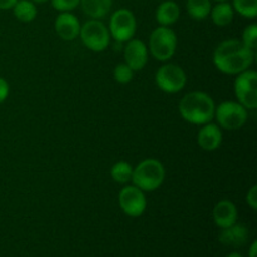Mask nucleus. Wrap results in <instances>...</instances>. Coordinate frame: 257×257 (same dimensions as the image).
I'll list each match as a JSON object with an SVG mask.
<instances>
[{
  "label": "nucleus",
  "mask_w": 257,
  "mask_h": 257,
  "mask_svg": "<svg viewBox=\"0 0 257 257\" xmlns=\"http://www.w3.org/2000/svg\"><path fill=\"white\" fill-rule=\"evenodd\" d=\"M255 59V50L246 47L241 40L227 39L221 42L213 52L212 60L217 70L223 74L237 75L250 69Z\"/></svg>",
  "instance_id": "1"
},
{
  "label": "nucleus",
  "mask_w": 257,
  "mask_h": 257,
  "mask_svg": "<svg viewBox=\"0 0 257 257\" xmlns=\"http://www.w3.org/2000/svg\"><path fill=\"white\" fill-rule=\"evenodd\" d=\"M180 114L186 122L203 125L215 118L216 104L211 95L205 92H190L180 100Z\"/></svg>",
  "instance_id": "2"
},
{
  "label": "nucleus",
  "mask_w": 257,
  "mask_h": 257,
  "mask_svg": "<svg viewBox=\"0 0 257 257\" xmlns=\"http://www.w3.org/2000/svg\"><path fill=\"white\" fill-rule=\"evenodd\" d=\"M166 177L162 162L156 158H146L133 168L132 182L143 192H152L161 187Z\"/></svg>",
  "instance_id": "3"
},
{
  "label": "nucleus",
  "mask_w": 257,
  "mask_h": 257,
  "mask_svg": "<svg viewBox=\"0 0 257 257\" xmlns=\"http://www.w3.org/2000/svg\"><path fill=\"white\" fill-rule=\"evenodd\" d=\"M148 48L155 59L167 62L175 55L177 48V37L171 28L160 25L150 35Z\"/></svg>",
  "instance_id": "4"
},
{
  "label": "nucleus",
  "mask_w": 257,
  "mask_h": 257,
  "mask_svg": "<svg viewBox=\"0 0 257 257\" xmlns=\"http://www.w3.org/2000/svg\"><path fill=\"white\" fill-rule=\"evenodd\" d=\"M79 37L83 44L95 53L105 50L110 43L109 29L99 19H90L80 25Z\"/></svg>",
  "instance_id": "5"
},
{
  "label": "nucleus",
  "mask_w": 257,
  "mask_h": 257,
  "mask_svg": "<svg viewBox=\"0 0 257 257\" xmlns=\"http://www.w3.org/2000/svg\"><path fill=\"white\" fill-rule=\"evenodd\" d=\"M215 118L220 128L237 131L247 122V109L238 102H222L215 109Z\"/></svg>",
  "instance_id": "6"
},
{
  "label": "nucleus",
  "mask_w": 257,
  "mask_h": 257,
  "mask_svg": "<svg viewBox=\"0 0 257 257\" xmlns=\"http://www.w3.org/2000/svg\"><path fill=\"white\" fill-rule=\"evenodd\" d=\"M156 84L162 92L168 94H175L181 92L186 87L187 75L186 72L177 64L167 63L158 68L156 72Z\"/></svg>",
  "instance_id": "7"
},
{
  "label": "nucleus",
  "mask_w": 257,
  "mask_h": 257,
  "mask_svg": "<svg viewBox=\"0 0 257 257\" xmlns=\"http://www.w3.org/2000/svg\"><path fill=\"white\" fill-rule=\"evenodd\" d=\"M236 98L238 103L246 109L257 108V73L255 70L247 69L237 74L233 83Z\"/></svg>",
  "instance_id": "8"
},
{
  "label": "nucleus",
  "mask_w": 257,
  "mask_h": 257,
  "mask_svg": "<svg viewBox=\"0 0 257 257\" xmlns=\"http://www.w3.org/2000/svg\"><path fill=\"white\" fill-rule=\"evenodd\" d=\"M137 30V20L130 9H118L110 17L109 33L115 42L125 43L132 39Z\"/></svg>",
  "instance_id": "9"
},
{
  "label": "nucleus",
  "mask_w": 257,
  "mask_h": 257,
  "mask_svg": "<svg viewBox=\"0 0 257 257\" xmlns=\"http://www.w3.org/2000/svg\"><path fill=\"white\" fill-rule=\"evenodd\" d=\"M118 202L123 212L130 217H140L147 207V198L145 192L137 186H125L120 190Z\"/></svg>",
  "instance_id": "10"
},
{
  "label": "nucleus",
  "mask_w": 257,
  "mask_h": 257,
  "mask_svg": "<svg viewBox=\"0 0 257 257\" xmlns=\"http://www.w3.org/2000/svg\"><path fill=\"white\" fill-rule=\"evenodd\" d=\"M124 50V60L128 67L133 70H142L148 62V49L145 43L141 39L132 38L128 42H125Z\"/></svg>",
  "instance_id": "11"
},
{
  "label": "nucleus",
  "mask_w": 257,
  "mask_h": 257,
  "mask_svg": "<svg viewBox=\"0 0 257 257\" xmlns=\"http://www.w3.org/2000/svg\"><path fill=\"white\" fill-rule=\"evenodd\" d=\"M54 28L59 38L67 42H72L75 38L79 37L80 23L78 18L70 12L60 13L55 19Z\"/></svg>",
  "instance_id": "12"
},
{
  "label": "nucleus",
  "mask_w": 257,
  "mask_h": 257,
  "mask_svg": "<svg viewBox=\"0 0 257 257\" xmlns=\"http://www.w3.org/2000/svg\"><path fill=\"white\" fill-rule=\"evenodd\" d=\"M222 131L215 123H206L197 133V143L203 151L212 152L220 148L222 143Z\"/></svg>",
  "instance_id": "13"
},
{
  "label": "nucleus",
  "mask_w": 257,
  "mask_h": 257,
  "mask_svg": "<svg viewBox=\"0 0 257 257\" xmlns=\"http://www.w3.org/2000/svg\"><path fill=\"white\" fill-rule=\"evenodd\" d=\"M212 218L216 226L220 228H227L237 222L238 212L235 203L228 200H222L217 202L213 207Z\"/></svg>",
  "instance_id": "14"
},
{
  "label": "nucleus",
  "mask_w": 257,
  "mask_h": 257,
  "mask_svg": "<svg viewBox=\"0 0 257 257\" xmlns=\"http://www.w3.org/2000/svg\"><path fill=\"white\" fill-rule=\"evenodd\" d=\"M218 240L225 246H243L248 240V230L242 223H233L227 228H222Z\"/></svg>",
  "instance_id": "15"
},
{
  "label": "nucleus",
  "mask_w": 257,
  "mask_h": 257,
  "mask_svg": "<svg viewBox=\"0 0 257 257\" xmlns=\"http://www.w3.org/2000/svg\"><path fill=\"white\" fill-rule=\"evenodd\" d=\"M180 13L181 10L177 3H175L173 0H167L158 5L157 10H156V20L162 27H170L177 22L180 18Z\"/></svg>",
  "instance_id": "16"
},
{
  "label": "nucleus",
  "mask_w": 257,
  "mask_h": 257,
  "mask_svg": "<svg viewBox=\"0 0 257 257\" xmlns=\"http://www.w3.org/2000/svg\"><path fill=\"white\" fill-rule=\"evenodd\" d=\"M113 0H80L79 5L83 13L92 19H102L107 17L112 9Z\"/></svg>",
  "instance_id": "17"
},
{
  "label": "nucleus",
  "mask_w": 257,
  "mask_h": 257,
  "mask_svg": "<svg viewBox=\"0 0 257 257\" xmlns=\"http://www.w3.org/2000/svg\"><path fill=\"white\" fill-rule=\"evenodd\" d=\"M211 19H212L213 24L217 27H227L232 23L233 17H235V10H233L232 5L227 2L217 3L215 7L211 8Z\"/></svg>",
  "instance_id": "18"
},
{
  "label": "nucleus",
  "mask_w": 257,
  "mask_h": 257,
  "mask_svg": "<svg viewBox=\"0 0 257 257\" xmlns=\"http://www.w3.org/2000/svg\"><path fill=\"white\" fill-rule=\"evenodd\" d=\"M14 17L22 23H30L37 18L38 10L32 0H18L13 7Z\"/></svg>",
  "instance_id": "19"
},
{
  "label": "nucleus",
  "mask_w": 257,
  "mask_h": 257,
  "mask_svg": "<svg viewBox=\"0 0 257 257\" xmlns=\"http://www.w3.org/2000/svg\"><path fill=\"white\" fill-rule=\"evenodd\" d=\"M186 8L190 17L195 20H203L211 13V0H187Z\"/></svg>",
  "instance_id": "20"
},
{
  "label": "nucleus",
  "mask_w": 257,
  "mask_h": 257,
  "mask_svg": "<svg viewBox=\"0 0 257 257\" xmlns=\"http://www.w3.org/2000/svg\"><path fill=\"white\" fill-rule=\"evenodd\" d=\"M133 175V167L131 163L125 162V161H119V162L114 163L110 168V176H112L113 181L117 183H122L125 185L130 181H132Z\"/></svg>",
  "instance_id": "21"
},
{
  "label": "nucleus",
  "mask_w": 257,
  "mask_h": 257,
  "mask_svg": "<svg viewBox=\"0 0 257 257\" xmlns=\"http://www.w3.org/2000/svg\"><path fill=\"white\" fill-rule=\"evenodd\" d=\"M232 8L241 17L255 19L257 17V0H233Z\"/></svg>",
  "instance_id": "22"
},
{
  "label": "nucleus",
  "mask_w": 257,
  "mask_h": 257,
  "mask_svg": "<svg viewBox=\"0 0 257 257\" xmlns=\"http://www.w3.org/2000/svg\"><path fill=\"white\" fill-rule=\"evenodd\" d=\"M133 77H135V70L128 67L125 63L115 65L114 70H113V78L119 84H127V83L132 82Z\"/></svg>",
  "instance_id": "23"
},
{
  "label": "nucleus",
  "mask_w": 257,
  "mask_h": 257,
  "mask_svg": "<svg viewBox=\"0 0 257 257\" xmlns=\"http://www.w3.org/2000/svg\"><path fill=\"white\" fill-rule=\"evenodd\" d=\"M241 42L250 49L256 50L257 45V24H250L245 28L242 32V39Z\"/></svg>",
  "instance_id": "24"
},
{
  "label": "nucleus",
  "mask_w": 257,
  "mask_h": 257,
  "mask_svg": "<svg viewBox=\"0 0 257 257\" xmlns=\"http://www.w3.org/2000/svg\"><path fill=\"white\" fill-rule=\"evenodd\" d=\"M52 7L60 13L72 12L79 5L80 0H50Z\"/></svg>",
  "instance_id": "25"
},
{
  "label": "nucleus",
  "mask_w": 257,
  "mask_h": 257,
  "mask_svg": "<svg viewBox=\"0 0 257 257\" xmlns=\"http://www.w3.org/2000/svg\"><path fill=\"white\" fill-rule=\"evenodd\" d=\"M246 202L247 205L252 208L253 211L257 210V186L253 185L252 187L248 190L247 195H246Z\"/></svg>",
  "instance_id": "26"
},
{
  "label": "nucleus",
  "mask_w": 257,
  "mask_h": 257,
  "mask_svg": "<svg viewBox=\"0 0 257 257\" xmlns=\"http://www.w3.org/2000/svg\"><path fill=\"white\" fill-rule=\"evenodd\" d=\"M9 83H8L4 78L0 77V104L7 100L8 95H9Z\"/></svg>",
  "instance_id": "27"
},
{
  "label": "nucleus",
  "mask_w": 257,
  "mask_h": 257,
  "mask_svg": "<svg viewBox=\"0 0 257 257\" xmlns=\"http://www.w3.org/2000/svg\"><path fill=\"white\" fill-rule=\"evenodd\" d=\"M18 0H0V10L13 9Z\"/></svg>",
  "instance_id": "28"
},
{
  "label": "nucleus",
  "mask_w": 257,
  "mask_h": 257,
  "mask_svg": "<svg viewBox=\"0 0 257 257\" xmlns=\"http://www.w3.org/2000/svg\"><path fill=\"white\" fill-rule=\"evenodd\" d=\"M256 250H257V242L253 241L252 245L250 247V257H256Z\"/></svg>",
  "instance_id": "29"
},
{
  "label": "nucleus",
  "mask_w": 257,
  "mask_h": 257,
  "mask_svg": "<svg viewBox=\"0 0 257 257\" xmlns=\"http://www.w3.org/2000/svg\"><path fill=\"white\" fill-rule=\"evenodd\" d=\"M227 257H243V256L241 255V253H237V252H232V253H230V255H228Z\"/></svg>",
  "instance_id": "30"
},
{
  "label": "nucleus",
  "mask_w": 257,
  "mask_h": 257,
  "mask_svg": "<svg viewBox=\"0 0 257 257\" xmlns=\"http://www.w3.org/2000/svg\"><path fill=\"white\" fill-rule=\"evenodd\" d=\"M33 3H37V4H43V3L48 2V0H32Z\"/></svg>",
  "instance_id": "31"
},
{
  "label": "nucleus",
  "mask_w": 257,
  "mask_h": 257,
  "mask_svg": "<svg viewBox=\"0 0 257 257\" xmlns=\"http://www.w3.org/2000/svg\"><path fill=\"white\" fill-rule=\"evenodd\" d=\"M215 2H217V3H221V2H228V0H215Z\"/></svg>",
  "instance_id": "32"
}]
</instances>
